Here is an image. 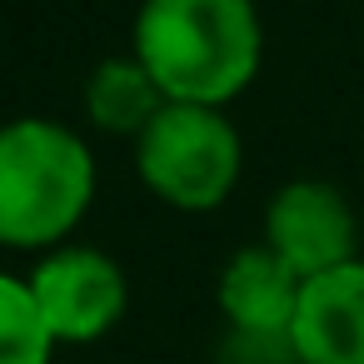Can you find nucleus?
<instances>
[{
    "instance_id": "nucleus-1",
    "label": "nucleus",
    "mask_w": 364,
    "mask_h": 364,
    "mask_svg": "<svg viewBox=\"0 0 364 364\" xmlns=\"http://www.w3.org/2000/svg\"><path fill=\"white\" fill-rule=\"evenodd\" d=\"M259 50L255 0H145L135 16V60L180 105L235 100L255 80Z\"/></svg>"
},
{
    "instance_id": "nucleus-2",
    "label": "nucleus",
    "mask_w": 364,
    "mask_h": 364,
    "mask_svg": "<svg viewBox=\"0 0 364 364\" xmlns=\"http://www.w3.org/2000/svg\"><path fill=\"white\" fill-rule=\"evenodd\" d=\"M95 195V160L60 120H11L0 130V240L46 250L65 240Z\"/></svg>"
},
{
    "instance_id": "nucleus-3",
    "label": "nucleus",
    "mask_w": 364,
    "mask_h": 364,
    "mask_svg": "<svg viewBox=\"0 0 364 364\" xmlns=\"http://www.w3.org/2000/svg\"><path fill=\"white\" fill-rule=\"evenodd\" d=\"M135 165L160 200L180 210H215L240 180L245 145L225 110L170 100L135 140Z\"/></svg>"
},
{
    "instance_id": "nucleus-4",
    "label": "nucleus",
    "mask_w": 364,
    "mask_h": 364,
    "mask_svg": "<svg viewBox=\"0 0 364 364\" xmlns=\"http://www.w3.org/2000/svg\"><path fill=\"white\" fill-rule=\"evenodd\" d=\"M31 289L55 329L60 344H90L105 329L120 324L125 314V274L110 255L90 250V245H65L55 255H46L31 269Z\"/></svg>"
},
{
    "instance_id": "nucleus-5",
    "label": "nucleus",
    "mask_w": 364,
    "mask_h": 364,
    "mask_svg": "<svg viewBox=\"0 0 364 364\" xmlns=\"http://www.w3.org/2000/svg\"><path fill=\"white\" fill-rule=\"evenodd\" d=\"M354 240H359L354 235V210L324 180H289L264 205V245L299 279H319V274L359 259Z\"/></svg>"
},
{
    "instance_id": "nucleus-6",
    "label": "nucleus",
    "mask_w": 364,
    "mask_h": 364,
    "mask_svg": "<svg viewBox=\"0 0 364 364\" xmlns=\"http://www.w3.org/2000/svg\"><path fill=\"white\" fill-rule=\"evenodd\" d=\"M289 354L299 364H364V259L304 279Z\"/></svg>"
},
{
    "instance_id": "nucleus-7",
    "label": "nucleus",
    "mask_w": 364,
    "mask_h": 364,
    "mask_svg": "<svg viewBox=\"0 0 364 364\" xmlns=\"http://www.w3.org/2000/svg\"><path fill=\"white\" fill-rule=\"evenodd\" d=\"M299 299H304V279L269 245H250L230 255L220 274V309L245 339H279L289 349Z\"/></svg>"
},
{
    "instance_id": "nucleus-8",
    "label": "nucleus",
    "mask_w": 364,
    "mask_h": 364,
    "mask_svg": "<svg viewBox=\"0 0 364 364\" xmlns=\"http://www.w3.org/2000/svg\"><path fill=\"white\" fill-rule=\"evenodd\" d=\"M85 105L90 120L105 130H130L135 140L150 130V120L170 105L165 90L155 85V75L135 60V55H110L95 65V75L85 80Z\"/></svg>"
},
{
    "instance_id": "nucleus-9",
    "label": "nucleus",
    "mask_w": 364,
    "mask_h": 364,
    "mask_svg": "<svg viewBox=\"0 0 364 364\" xmlns=\"http://www.w3.org/2000/svg\"><path fill=\"white\" fill-rule=\"evenodd\" d=\"M55 329L31 289V279L6 274L0 279V364H50Z\"/></svg>"
}]
</instances>
